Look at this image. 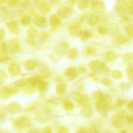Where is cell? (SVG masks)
Here are the masks:
<instances>
[{"instance_id": "6da1fadb", "label": "cell", "mask_w": 133, "mask_h": 133, "mask_svg": "<svg viewBox=\"0 0 133 133\" xmlns=\"http://www.w3.org/2000/svg\"><path fill=\"white\" fill-rule=\"evenodd\" d=\"M81 116H83L84 118L90 117L92 114V109L90 105L88 103L84 104L81 109Z\"/></svg>"}, {"instance_id": "7a4b0ae2", "label": "cell", "mask_w": 133, "mask_h": 133, "mask_svg": "<svg viewBox=\"0 0 133 133\" xmlns=\"http://www.w3.org/2000/svg\"><path fill=\"white\" fill-rule=\"evenodd\" d=\"M34 23L37 27L43 28L46 25V19L42 16H36L34 19Z\"/></svg>"}, {"instance_id": "3957f363", "label": "cell", "mask_w": 133, "mask_h": 133, "mask_svg": "<svg viewBox=\"0 0 133 133\" xmlns=\"http://www.w3.org/2000/svg\"><path fill=\"white\" fill-rule=\"evenodd\" d=\"M71 13H72V11H71V9L68 7H65V6L61 7L58 10V15H60L62 18H68V17H70Z\"/></svg>"}, {"instance_id": "277c9868", "label": "cell", "mask_w": 133, "mask_h": 133, "mask_svg": "<svg viewBox=\"0 0 133 133\" xmlns=\"http://www.w3.org/2000/svg\"><path fill=\"white\" fill-rule=\"evenodd\" d=\"M9 44H10V50L13 53H16V52L19 51V49H20V45H19V42H18V40L17 39H11L10 40V42H9Z\"/></svg>"}, {"instance_id": "5b68a950", "label": "cell", "mask_w": 133, "mask_h": 133, "mask_svg": "<svg viewBox=\"0 0 133 133\" xmlns=\"http://www.w3.org/2000/svg\"><path fill=\"white\" fill-rule=\"evenodd\" d=\"M9 71L10 75H16L20 72V67L16 63H12L9 67Z\"/></svg>"}, {"instance_id": "8992f818", "label": "cell", "mask_w": 133, "mask_h": 133, "mask_svg": "<svg viewBox=\"0 0 133 133\" xmlns=\"http://www.w3.org/2000/svg\"><path fill=\"white\" fill-rule=\"evenodd\" d=\"M17 123L21 127H27L30 125V121L25 116H22L19 118L17 120Z\"/></svg>"}, {"instance_id": "52a82bcc", "label": "cell", "mask_w": 133, "mask_h": 133, "mask_svg": "<svg viewBox=\"0 0 133 133\" xmlns=\"http://www.w3.org/2000/svg\"><path fill=\"white\" fill-rule=\"evenodd\" d=\"M92 9L94 11H101L105 9V4L101 1H94L92 4Z\"/></svg>"}, {"instance_id": "ba28073f", "label": "cell", "mask_w": 133, "mask_h": 133, "mask_svg": "<svg viewBox=\"0 0 133 133\" xmlns=\"http://www.w3.org/2000/svg\"><path fill=\"white\" fill-rule=\"evenodd\" d=\"M20 105L18 103H10L7 106V109L12 113H16L20 110Z\"/></svg>"}, {"instance_id": "9c48e42d", "label": "cell", "mask_w": 133, "mask_h": 133, "mask_svg": "<svg viewBox=\"0 0 133 133\" xmlns=\"http://www.w3.org/2000/svg\"><path fill=\"white\" fill-rule=\"evenodd\" d=\"M29 83L31 84L32 86H37L40 84V83H41L42 81L41 80L40 77L39 76H34V77H30L29 79L27 80Z\"/></svg>"}, {"instance_id": "30bf717a", "label": "cell", "mask_w": 133, "mask_h": 133, "mask_svg": "<svg viewBox=\"0 0 133 133\" xmlns=\"http://www.w3.org/2000/svg\"><path fill=\"white\" fill-rule=\"evenodd\" d=\"M6 26H7L8 29L10 31L14 32V31H16L18 29V22L16 20H11L6 23Z\"/></svg>"}, {"instance_id": "8fae6325", "label": "cell", "mask_w": 133, "mask_h": 133, "mask_svg": "<svg viewBox=\"0 0 133 133\" xmlns=\"http://www.w3.org/2000/svg\"><path fill=\"white\" fill-rule=\"evenodd\" d=\"M69 30L71 35H77L79 34V32H80V27L77 23H72L70 25Z\"/></svg>"}, {"instance_id": "7c38bea8", "label": "cell", "mask_w": 133, "mask_h": 133, "mask_svg": "<svg viewBox=\"0 0 133 133\" xmlns=\"http://www.w3.org/2000/svg\"><path fill=\"white\" fill-rule=\"evenodd\" d=\"M65 75L67 77H68L69 78H70V79H74L77 76V70L75 68H69L66 71Z\"/></svg>"}, {"instance_id": "4fadbf2b", "label": "cell", "mask_w": 133, "mask_h": 133, "mask_svg": "<svg viewBox=\"0 0 133 133\" xmlns=\"http://www.w3.org/2000/svg\"><path fill=\"white\" fill-rule=\"evenodd\" d=\"M38 9L40 12L42 13V14H47L50 10V6H49V5L48 3H42L39 6Z\"/></svg>"}, {"instance_id": "5bb4252c", "label": "cell", "mask_w": 133, "mask_h": 133, "mask_svg": "<svg viewBox=\"0 0 133 133\" xmlns=\"http://www.w3.org/2000/svg\"><path fill=\"white\" fill-rule=\"evenodd\" d=\"M102 65L103 64L101 63L100 61H94L90 62V63L89 64V67L90 68V69H92V70H97V69L98 68H101Z\"/></svg>"}, {"instance_id": "9a60e30c", "label": "cell", "mask_w": 133, "mask_h": 133, "mask_svg": "<svg viewBox=\"0 0 133 133\" xmlns=\"http://www.w3.org/2000/svg\"><path fill=\"white\" fill-rule=\"evenodd\" d=\"M25 67L29 71H32L36 68V62L32 61H27L25 63Z\"/></svg>"}, {"instance_id": "2e32d148", "label": "cell", "mask_w": 133, "mask_h": 133, "mask_svg": "<svg viewBox=\"0 0 133 133\" xmlns=\"http://www.w3.org/2000/svg\"><path fill=\"white\" fill-rule=\"evenodd\" d=\"M77 49L75 48H73V49H70L68 53V57L70 59H75L77 57Z\"/></svg>"}, {"instance_id": "e0dca14e", "label": "cell", "mask_w": 133, "mask_h": 133, "mask_svg": "<svg viewBox=\"0 0 133 133\" xmlns=\"http://www.w3.org/2000/svg\"><path fill=\"white\" fill-rule=\"evenodd\" d=\"M10 94H11V93H10V90L8 88H5L0 91V97L3 99L8 97Z\"/></svg>"}, {"instance_id": "ac0fdd59", "label": "cell", "mask_w": 133, "mask_h": 133, "mask_svg": "<svg viewBox=\"0 0 133 133\" xmlns=\"http://www.w3.org/2000/svg\"><path fill=\"white\" fill-rule=\"evenodd\" d=\"M60 20L55 15H52L49 18V23L52 26H55L59 23Z\"/></svg>"}, {"instance_id": "d6986e66", "label": "cell", "mask_w": 133, "mask_h": 133, "mask_svg": "<svg viewBox=\"0 0 133 133\" xmlns=\"http://www.w3.org/2000/svg\"><path fill=\"white\" fill-rule=\"evenodd\" d=\"M79 36L83 40H85V39H87L88 38H89L90 36V33L88 31H85V30H82V31H80L79 32Z\"/></svg>"}, {"instance_id": "ffe728a7", "label": "cell", "mask_w": 133, "mask_h": 133, "mask_svg": "<svg viewBox=\"0 0 133 133\" xmlns=\"http://www.w3.org/2000/svg\"><path fill=\"white\" fill-rule=\"evenodd\" d=\"M66 90V86L62 83H59L57 86V92L59 94H62Z\"/></svg>"}, {"instance_id": "44dd1931", "label": "cell", "mask_w": 133, "mask_h": 133, "mask_svg": "<svg viewBox=\"0 0 133 133\" xmlns=\"http://www.w3.org/2000/svg\"><path fill=\"white\" fill-rule=\"evenodd\" d=\"M93 96L94 97L95 99L97 100L98 101H101V100L103 99L104 96L103 95L102 93H101L100 92H98V91H96L93 93Z\"/></svg>"}, {"instance_id": "7402d4cb", "label": "cell", "mask_w": 133, "mask_h": 133, "mask_svg": "<svg viewBox=\"0 0 133 133\" xmlns=\"http://www.w3.org/2000/svg\"><path fill=\"white\" fill-rule=\"evenodd\" d=\"M98 22V17L95 14H91L89 17V23L92 25H96Z\"/></svg>"}, {"instance_id": "603a6c76", "label": "cell", "mask_w": 133, "mask_h": 133, "mask_svg": "<svg viewBox=\"0 0 133 133\" xmlns=\"http://www.w3.org/2000/svg\"><path fill=\"white\" fill-rule=\"evenodd\" d=\"M30 18L28 16H23L21 18L20 22L22 25H29L30 23Z\"/></svg>"}, {"instance_id": "cb8c5ba5", "label": "cell", "mask_w": 133, "mask_h": 133, "mask_svg": "<svg viewBox=\"0 0 133 133\" xmlns=\"http://www.w3.org/2000/svg\"><path fill=\"white\" fill-rule=\"evenodd\" d=\"M88 2L87 1H80L78 3V5H79V8L81 10H84L88 6Z\"/></svg>"}, {"instance_id": "d4e9b609", "label": "cell", "mask_w": 133, "mask_h": 133, "mask_svg": "<svg viewBox=\"0 0 133 133\" xmlns=\"http://www.w3.org/2000/svg\"><path fill=\"white\" fill-rule=\"evenodd\" d=\"M64 108L65 110H71L74 108V105L71 102L67 101L64 103Z\"/></svg>"}, {"instance_id": "484cf974", "label": "cell", "mask_w": 133, "mask_h": 133, "mask_svg": "<svg viewBox=\"0 0 133 133\" xmlns=\"http://www.w3.org/2000/svg\"><path fill=\"white\" fill-rule=\"evenodd\" d=\"M97 30H98V32H99L100 34H101V35H104V34L107 32L109 29H108V27H107L106 25H103L99 26V27H98V29Z\"/></svg>"}, {"instance_id": "4316f807", "label": "cell", "mask_w": 133, "mask_h": 133, "mask_svg": "<svg viewBox=\"0 0 133 133\" xmlns=\"http://www.w3.org/2000/svg\"><path fill=\"white\" fill-rule=\"evenodd\" d=\"M36 29L33 28V27H30L29 29H28L27 31V35H29V37H35L36 36Z\"/></svg>"}, {"instance_id": "83f0119b", "label": "cell", "mask_w": 133, "mask_h": 133, "mask_svg": "<svg viewBox=\"0 0 133 133\" xmlns=\"http://www.w3.org/2000/svg\"><path fill=\"white\" fill-rule=\"evenodd\" d=\"M10 58V57L6 54H0V63H3Z\"/></svg>"}, {"instance_id": "f1b7e54d", "label": "cell", "mask_w": 133, "mask_h": 133, "mask_svg": "<svg viewBox=\"0 0 133 133\" xmlns=\"http://www.w3.org/2000/svg\"><path fill=\"white\" fill-rule=\"evenodd\" d=\"M26 83H27V81L25 80V79H20V80H18V81L16 82L15 84L16 86H18V87H24L26 84Z\"/></svg>"}, {"instance_id": "f546056e", "label": "cell", "mask_w": 133, "mask_h": 133, "mask_svg": "<svg viewBox=\"0 0 133 133\" xmlns=\"http://www.w3.org/2000/svg\"><path fill=\"white\" fill-rule=\"evenodd\" d=\"M7 45L5 42H2L0 44V51H1L2 53H5L7 50Z\"/></svg>"}, {"instance_id": "4dcf8cb0", "label": "cell", "mask_w": 133, "mask_h": 133, "mask_svg": "<svg viewBox=\"0 0 133 133\" xmlns=\"http://www.w3.org/2000/svg\"><path fill=\"white\" fill-rule=\"evenodd\" d=\"M5 78H6V74L5 71L0 70V84H2L3 82L5 81Z\"/></svg>"}, {"instance_id": "1f68e13d", "label": "cell", "mask_w": 133, "mask_h": 133, "mask_svg": "<svg viewBox=\"0 0 133 133\" xmlns=\"http://www.w3.org/2000/svg\"><path fill=\"white\" fill-rule=\"evenodd\" d=\"M116 57V55L114 52L112 51H109L108 52L107 54V58L109 60H113Z\"/></svg>"}, {"instance_id": "d6a6232c", "label": "cell", "mask_w": 133, "mask_h": 133, "mask_svg": "<svg viewBox=\"0 0 133 133\" xmlns=\"http://www.w3.org/2000/svg\"><path fill=\"white\" fill-rule=\"evenodd\" d=\"M5 31H4L3 29L0 27V40L3 39V38L5 37Z\"/></svg>"}, {"instance_id": "836d02e7", "label": "cell", "mask_w": 133, "mask_h": 133, "mask_svg": "<svg viewBox=\"0 0 133 133\" xmlns=\"http://www.w3.org/2000/svg\"><path fill=\"white\" fill-rule=\"evenodd\" d=\"M58 133H68V130L66 127H62L60 128L59 131H58Z\"/></svg>"}, {"instance_id": "e575fe53", "label": "cell", "mask_w": 133, "mask_h": 133, "mask_svg": "<svg viewBox=\"0 0 133 133\" xmlns=\"http://www.w3.org/2000/svg\"><path fill=\"white\" fill-rule=\"evenodd\" d=\"M102 84H105V85H110L111 84V81L108 79H104L102 81Z\"/></svg>"}, {"instance_id": "d590c367", "label": "cell", "mask_w": 133, "mask_h": 133, "mask_svg": "<svg viewBox=\"0 0 133 133\" xmlns=\"http://www.w3.org/2000/svg\"><path fill=\"white\" fill-rule=\"evenodd\" d=\"M8 5L10 6H15L16 4V1H9L7 2Z\"/></svg>"}, {"instance_id": "8d00e7d4", "label": "cell", "mask_w": 133, "mask_h": 133, "mask_svg": "<svg viewBox=\"0 0 133 133\" xmlns=\"http://www.w3.org/2000/svg\"><path fill=\"white\" fill-rule=\"evenodd\" d=\"M44 133H52V131L49 127H45L44 129Z\"/></svg>"}, {"instance_id": "74e56055", "label": "cell", "mask_w": 133, "mask_h": 133, "mask_svg": "<svg viewBox=\"0 0 133 133\" xmlns=\"http://www.w3.org/2000/svg\"><path fill=\"white\" fill-rule=\"evenodd\" d=\"M93 48H87V54H92L93 53Z\"/></svg>"}, {"instance_id": "f35d334b", "label": "cell", "mask_w": 133, "mask_h": 133, "mask_svg": "<svg viewBox=\"0 0 133 133\" xmlns=\"http://www.w3.org/2000/svg\"><path fill=\"white\" fill-rule=\"evenodd\" d=\"M79 133H89V132H88L87 131H86V130L82 129V130H81V131H79Z\"/></svg>"}, {"instance_id": "ab89813d", "label": "cell", "mask_w": 133, "mask_h": 133, "mask_svg": "<svg viewBox=\"0 0 133 133\" xmlns=\"http://www.w3.org/2000/svg\"><path fill=\"white\" fill-rule=\"evenodd\" d=\"M33 133H39V132H38V131H35V132H34Z\"/></svg>"}, {"instance_id": "60d3db41", "label": "cell", "mask_w": 133, "mask_h": 133, "mask_svg": "<svg viewBox=\"0 0 133 133\" xmlns=\"http://www.w3.org/2000/svg\"><path fill=\"white\" fill-rule=\"evenodd\" d=\"M94 133H99V132H97V131H96V132H94Z\"/></svg>"}, {"instance_id": "b9f144b4", "label": "cell", "mask_w": 133, "mask_h": 133, "mask_svg": "<svg viewBox=\"0 0 133 133\" xmlns=\"http://www.w3.org/2000/svg\"><path fill=\"white\" fill-rule=\"evenodd\" d=\"M0 133H1V131H0Z\"/></svg>"}]
</instances>
